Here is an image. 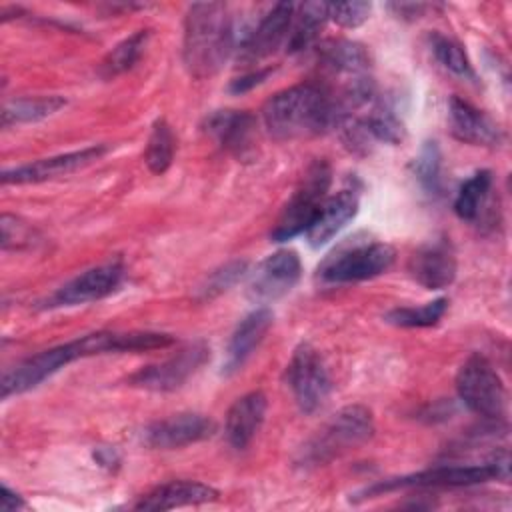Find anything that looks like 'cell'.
Wrapping results in <instances>:
<instances>
[{
	"label": "cell",
	"mask_w": 512,
	"mask_h": 512,
	"mask_svg": "<svg viewBox=\"0 0 512 512\" xmlns=\"http://www.w3.org/2000/svg\"><path fill=\"white\" fill-rule=\"evenodd\" d=\"M374 434L372 412L362 404H350L338 410L332 420L302 450L304 466L326 464L340 454L368 442Z\"/></svg>",
	"instance_id": "obj_4"
},
{
	"label": "cell",
	"mask_w": 512,
	"mask_h": 512,
	"mask_svg": "<svg viewBox=\"0 0 512 512\" xmlns=\"http://www.w3.org/2000/svg\"><path fill=\"white\" fill-rule=\"evenodd\" d=\"M218 490L192 480H172L156 486L148 494H144L134 508L136 510H172L180 506H198L206 502L218 500Z\"/></svg>",
	"instance_id": "obj_22"
},
{
	"label": "cell",
	"mask_w": 512,
	"mask_h": 512,
	"mask_svg": "<svg viewBox=\"0 0 512 512\" xmlns=\"http://www.w3.org/2000/svg\"><path fill=\"white\" fill-rule=\"evenodd\" d=\"M448 308V300L446 298H436L432 302H426L424 306H402V308H394L390 312L384 314V320L392 326H400V328H428L440 322V318L444 316Z\"/></svg>",
	"instance_id": "obj_30"
},
{
	"label": "cell",
	"mask_w": 512,
	"mask_h": 512,
	"mask_svg": "<svg viewBox=\"0 0 512 512\" xmlns=\"http://www.w3.org/2000/svg\"><path fill=\"white\" fill-rule=\"evenodd\" d=\"M458 398L474 414L498 422L506 414V388L494 366L480 354H472L456 374Z\"/></svg>",
	"instance_id": "obj_7"
},
{
	"label": "cell",
	"mask_w": 512,
	"mask_h": 512,
	"mask_svg": "<svg viewBox=\"0 0 512 512\" xmlns=\"http://www.w3.org/2000/svg\"><path fill=\"white\" fill-rule=\"evenodd\" d=\"M492 188V174L488 170H480L472 174L460 188L454 198V212L462 220H476L488 200Z\"/></svg>",
	"instance_id": "obj_28"
},
{
	"label": "cell",
	"mask_w": 512,
	"mask_h": 512,
	"mask_svg": "<svg viewBox=\"0 0 512 512\" xmlns=\"http://www.w3.org/2000/svg\"><path fill=\"white\" fill-rule=\"evenodd\" d=\"M272 318L274 316L268 308H256L238 322V326L234 328V332L230 336L228 348H226L222 374L230 376L246 364V360L254 354V350L264 340L266 332L270 330Z\"/></svg>",
	"instance_id": "obj_19"
},
{
	"label": "cell",
	"mask_w": 512,
	"mask_h": 512,
	"mask_svg": "<svg viewBox=\"0 0 512 512\" xmlns=\"http://www.w3.org/2000/svg\"><path fill=\"white\" fill-rule=\"evenodd\" d=\"M356 118L372 142L376 140V142H386V144H400L406 136L404 122L384 102L376 100L368 110H364Z\"/></svg>",
	"instance_id": "obj_26"
},
{
	"label": "cell",
	"mask_w": 512,
	"mask_h": 512,
	"mask_svg": "<svg viewBox=\"0 0 512 512\" xmlns=\"http://www.w3.org/2000/svg\"><path fill=\"white\" fill-rule=\"evenodd\" d=\"M26 502L22 496H18L16 492H12L6 484L2 486V496H0V508L2 510H18V508H24Z\"/></svg>",
	"instance_id": "obj_38"
},
{
	"label": "cell",
	"mask_w": 512,
	"mask_h": 512,
	"mask_svg": "<svg viewBox=\"0 0 512 512\" xmlns=\"http://www.w3.org/2000/svg\"><path fill=\"white\" fill-rule=\"evenodd\" d=\"M148 38H150L148 30H138V32L130 34L128 38L120 40L100 62V76L114 78V76L128 72L130 68H134V64L140 60V56L148 44Z\"/></svg>",
	"instance_id": "obj_27"
},
{
	"label": "cell",
	"mask_w": 512,
	"mask_h": 512,
	"mask_svg": "<svg viewBox=\"0 0 512 512\" xmlns=\"http://www.w3.org/2000/svg\"><path fill=\"white\" fill-rule=\"evenodd\" d=\"M332 182V170L326 160H314L304 176L300 178L296 190L284 204L270 238L274 242L292 240L298 234H306L310 224L314 222L320 206L328 198V188Z\"/></svg>",
	"instance_id": "obj_5"
},
{
	"label": "cell",
	"mask_w": 512,
	"mask_h": 512,
	"mask_svg": "<svg viewBox=\"0 0 512 512\" xmlns=\"http://www.w3.org/2000/svg\"><path fill=\"white\" fill-rule=\"evenodd\" d=\"M448 122L454 138L474 146H496L502 138L498 124L466 100L450 98Z\"/></svg>",
	"instance_id": "obj_20"
},
{
	"label": "cell",
	"mask_w": 512,
	"mask_h": 512,
	"mask_svg": "<svg viewBox=\"0 0 512 512\" xmlns=\"http://www.w3.org/2000/svg\"><path fill=\"white\" fill-rule=\"evenodd\" d=\"M210 358V348L204 342H192L178 350L174 356L140 368L128 382L132 386L152 390V392H172L180 388L192 374H196Z\"/></svg>",
	"instance_id": "obj_10"
},
{
	"label": "cell",
	"mask_w": 512,
	"mask_h": 512,
	"mask_svg": "<svg viewBox=\"0 0 512 512\" xmlns=\"http://www.w3.org/2000/svg\"><path fill=\"white\" fill-rule=\"evenodd\" d=\"M294 8L296 4L290 2L274 4L258 22V26L250 30L236 48L238 60L242 64H258L260 60L272 56L282 44H286L294 18Z\"/></svg>",
	"instance_id": "obj_12"
},
{
	"label": "cell",
	"mask_w": 512,
	"mask_h": 512,
	"mask_svg": "<svg viewBox=\"0 0 512 512\" xmlns=\"http://www.w3.org/2000/svg\"><path fill=\"white\" fill-rule=\"evenodd\" d=\"M270 74H272V68H258V70H250V72H246L244 76L234 78V80L230 82L228 90H230L232 94H244V92L252 90L254 86L262 84Z\"/></svg>",
	"instance_id": "obj_36"
},
{
	"label": "cell",
	"mask_w": 512,
	"mask_h": 512,
	"mask_svg": "<svg viewBox=\"0 0 512 512\" xmlns=\"http://www.w3.org/2000/svg\"><path fill=\"white\" fill-rule=\"evenodd\" d=\"M328 20V4L326 2H304L294 8L292 26L286 40V50L290 54L302 52L310 48L316 40L320 30Z\"/></svg>",
	"instance_id": "obj_24"
},
{
	"label": "cell",
	"mask_w": 512,
	"mask_h": 512,
	"mask_svg": "<svg viewBox=\"0 0 512 512\" xmlns=\"http://www.w3.org/2000/svg\"><path fill=\"white\" fill-rule=\"evenodd\" d=\"M214 430L216 424L208 416L196 412H182L146 426L142 432V440L146 446L156 450H174L202 442L210 438Z\"/></svg>",
	"instance_id": "obj_14"
},
{
	"label": "cell",
	"mask_w": 512,
	"mask_h": 512,
	"mask_svg": "<svg viewBox=\"0 0 512 512\" xmlns=\"http://www.w3.org/2000/svg\"><path fill=\"white\" fill-rule=\"evenodd\" d=\"M390 10H394L398 16H402V18H418L424 10H426V6L424 4H408V2H400V4H390L388 6Z\"/></svg>",
	"instance_id": "obj_39"
},
{
	"label": "cell",
	"mask_w": 512,
	"mask_h": 512,
	"mask_svg": "<svg viewBox=\"0 0 512 512\" xmlns=\"http://www.w3.org/2000/svg\"><path fill=\"white\" fill-rule=\"evenodd\" d=\"M94 460L104 468H116L120 464V456L110 446H100L94 450Z\"/></svg>",
	"instance_id": "obj_37"
},
{
	"label": "cell",
	"mask_w": 512,
	"mask_h": 512,
	"mask_svg": "<svg viewBox=\"0 0 512 512\" xmlns=\"http://www.w3.org/2000/svg\"><path fill=\"white\" fill-rule=\"evenodd\" d=\"M174 150H176L174 132L164 118H158L152 124V130L146 142V152H144V162L148 170L152 174H164L174 160Z\"/></svg>",
	"instance_id": "obj_29"
},
{
	"label": "cell",
	"mask_w": 512,
	"mask_h": 512,
	"mask_svg": "<svg viewBox=\"0 0 512 512\" xmlns=\"http://www.w3.org/2000/svg\"><path fill=\"white\" fill-rule=\"evenodd\" d=\"M440 160H442V156H440L436 142H426L412 164L420 186L430 194L440 192V180H442L440 178V168H442Z\"/></svg>",
	"instance_id": "obj_32"
},
{
	"label": "cell",
	"mask_w": 512,
	"mask_h": 512,
	"mask_svg": "<svg viewBox=\"0 0 512 512\" xmlns=\"http://www.w3.org/2000/svg\"><path fill=\"white\" fill-rule=\"evenodd\" d=\"M0 226H2V238H0L2 250H20V248H28V246H32L34 240H36L34 230H32L26 222L18 220L16 216L4 214Z\"/></svg>",
	"instance_id": "obj_35"
},
{
	"label": "cell",
	"mask_w": 512,
	"mask_h": 512,
	"mask_svg": "<svg viewBox=\"0 0 512 512\" xmlns=\"http://www.w3.org/2000/svg\"><path fill=\"white\" fill-rule=\"evenodd\" d=\"M302 264L294 250H278L266 256L250 274L248 296L254 302H274L286 296L300 280Z\"/></svg>",
	"instance_id": "obj_11"
},
{
	"label": "cell",
	"mask_w": 512,
	"mask_h": 512,
	"mask_svg": "<svg viewBox=\"0 0 512 512\" xmlns=\"http://www.w3.org/2000/svg\"><path fill=\"white\" fill-rule=\"evenodd\" d=\"M66 106L62 96H22L8 100L2 108V126L44 120Z\"/></svg>",
	"instance_id": "obj_25"
},
{
	"label": "cell",
	"mask_w": 512,
	"mask_h": 512,
	"mask_svg": "<svg viewBox=\"0 0 512 512\" xmlns=\"http://www.w3.org/2000/svg\"><path fill=\"white\" fill-rule=\"evenodd\" d=\"M262 122L276 140L310 138L336 126V106L324 84H296L264 104Z\"/></svg>",
	"instance_id": "obj_1"
},
{
	"label": "cell",
	"mask_w": 512,
	"mask_h": 512,
	"mask_svg": "<svg viewBox=\"0 0 512 512\" xmlns=\"http://www.w3.org/2000/svg\"><path fill=\"white\" fill-rule=\"evenodd\" d=\"M370 2H336L328 4V20L336 22L342 28H358L370 18Z\"/></svg>",
	"instance_id": "obj_34"
},
{
	"label": "cell",
	"mask_w": 512,
	"mask_h": 512,
	"mask_svg": "<svg viewBox=\"0 0 512 512\" xmlns=\"http://www.w3.org/2000/svg\"><path fill=\"white\" fill-rule=\"evenodd\" d=\"M286 382L292 390V396L304 414L318 412L330 396V374L318 350L302 342L292 352V358L286 366Z\"/></svg>",
	"instance_id": "obj_9"
},
{
	"label": "cell",
	"mask_w": 512,
	"mask_h": 512,
	"mask_svg": "<svg viewBox=\"0 0 512 512\" xmlns=\"http://www.w3.org/2000/svg\"><path fill=\"white\" fill-rule=\"evenodd\" d=\"M236 44L232 14L222 2H196L184 18L182 60L194 78L214 76Z\"/></svg>",
	"instance_id": "obj_2"
},
{
	"label": "cell",
	"mask_w": 512,
	"mask_h": 512,
	"mask_svg": "<svg viewBox=\"0 0 512 512\" xmlns=\"http://www.w3.org/2000/svg\"><path fill=\"white\" fill-rule=\"evenodd\" d=\"M394 258L396 252L386 242L348 240L322 260L316 276L324 284H354L384 274Z\"/></svg>",
	"instance_id": "obj_6"
},
{
	"label": "cell",
	"mask_w": 512,
	"mask_h": 512,
	"mask_svg": "<svg viewBox=\"0 0 512 512\" xmlns=\"http://www.w3.org/2000/svg\"><path fill=\"white\" fill-rule=\"evenodd\" d=\"M358 214V194L352 190H340L324 200L314 222L306 230L310 246L320 248L328 244L354 216Z\"/></svg>",
	"instance_id": "obj_23"
},
{
	"label": "cell",
	"mask_w": 512,
	"mask_h": 512,
	"mask_svg": "<svg viewBox=\"0 0 512 512\" xmlns=\"http://www.w3.org/2000/svg\"><path fill=\"white\" fill-rule=\"evenodd\" d=\"M430 48H432V54L434 58L442 64V68H446L450 74L454 76H460V78H474V70H472V64L464 52V48L448 38V36H442V34H432L430 36Z\"/></svg>",
	"instance_id": "obj_31"
},
{
	"label": "cell",
	"mask_w": 512,
	"mask_h": 512,
	"mask_svg": "<svg viewBox=\"0 0 512 512\" xmlns=\"http://www.w3.org/2000/svg\"><path fill=\"white\" fill-rule=\"evenodd\" d=\"M410 276L428 290H442L456 278V254L448 240L420 246L408 260Z\"/></svg>",
	"instance_id": "obj_17"
},
{
	"label": "cell",
	"mask_w": 512,
	"mask_h": 512,
	"mask_svg": "<svg viewBox=\"0 0 512 512\" xmlns=\"http://www.w3.org/2000/svg\"><path fill=\"white\" fill-rule=\"evenodd\" d=\"M202 130L236 158H250L254 152L256 120L246 110H216L206 116Z\"/></svg>",
	"instance_id": "obj_16"
},
{
	"label": "cell",
	"mask_w": 512,
	"mask_h": 512,
	"mask_svg": "<svg viewBox=\"0 0 512 512\" xmlns=\"http://www.w3.org/2000/svg\"><path fill=\"white\" fill-rule=\"evenodd\" d=\"M122 276H124V266L120 260H110V262L98 264V266L88 268L82 274L74 276L64 286H60L46 300V306H50V308L76 306V304L100 300L118 288Z\"/></svg>",
	"instance_id": "obj_13"
},
{
	"label": "cell",
	"mask_w": 512,
	"mask_h": 512,
	"mask_svg": "<svg viewBox=\"0 0 512 512\" xmlns=\"http://www.w3.org/2000/svg\"><path fill=\"white\" fill-rule=\"evenodd\" d=\"M266 408H268V400L260 390L240 396L230 406V410L226 414L224 432H226V440L232 448L244 450L254 440V436L258 434V430L266 418Z\"/></svg>",
	"instance_id": "obj_21"
},
{
	"label": "cell",
	"mask_w": 512,
	"mask_h": 512,
	"mask_svg": "<svg viewBox=\"0 0 512 512\" xmlns=\"http://www.w3.org/2000/svg\"><path fill=\"white\" fill-rule=\"evenodd\" d=\"M106 150H108V146L98 144V146H88L82 150L42 158V160H36V162H30V164H24V166H18L12 170H4L2 184H34V182L52 180V178L70 174L82 166L92 164L94 160L104 156Z\"/></svg>",
	"instance_id": "obj_15"
},
{
	"label": "cell",
	"mask_w": 512,
	"mask_h": 512,
	"mask_svg": "<svg viewBox=\"0 0 512 512\" xmlns=\"http://www.w3.org/2000/svg\"><path fill=\"white\" fill-rule=\"evenodd\" d=\"M318 62L330 78L340 82V86L370 76V54L362 44L352 40L332 38L322 42L318 46Z\"/></svg>",
	"instance_id": "obj_18"
},
{
	"label": "cell",
	"mask_w": 512,
	"mask_h": 512,
	"mask_svg": "<svg viewBox=\"0 0 512 512\" xmlns=\"http://www.w3.org/2000/svg\"><path fill=\"white\" fill-rule=\"evenodd\" d=\"M248 262L246 260H232L224 266H220L218 270H214L208 280L202 284L200 288V298L202 300H210L222 292H226L230 286H234L244 274H246Z\"/></svg>",
	"instance_id": "obj_33"
},
{
	"label": "cell",
	"mask_w": 512,
	"mask_h": 512,
	"mask_svg": "<svg viewBox=\"0 0 512 512\" xmlns=\"http://www.w3.org/2000/svg\"><path fill=\"white\" fill-rule=\"evenodd\" d=\"M92 356L90 350V340L88 334L82 338H76L72 342L48 348L44 352H38L26 360H22L20 364H16L12 370L4 372L2 376V398H10L22 392H28L32 388H36L38 384H42L46 378H50L52 374H56L60 368H64L66 364L78 360V358H86Z\"/></svg>",
	"instance_id": "obj_8"
},
{
	"label": "cell",
	"mask_w": 512,
	"mask_h": 512,
	"mask_svg": "<svg viewBox=\"0 0 512 512\" xmlns=\"http://www.w3.org/2000/svg\"><path fill=\"white\" fill-rule=\"evenodd\" d=\"M508 450L494 452L486 462L482 464H442L434 466L416 474H408L402 478H392L378 482L364 490L366 496L382 494L398 488H454V486H472L482 484L488 480H502L506 482L510 476L508 470Z\"/></svg>",
	"instance_id": "obj_3"
}]
</instances>
